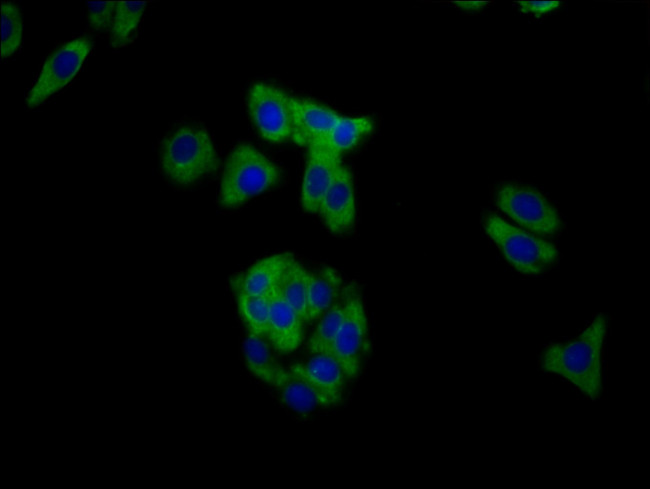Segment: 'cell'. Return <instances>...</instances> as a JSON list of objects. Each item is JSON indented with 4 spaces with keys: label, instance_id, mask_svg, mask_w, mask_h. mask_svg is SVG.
I'll list each match as a JSON object with an SVG mask.
<instances>
[{
    "label": "cell",
    "instance_id": "d6986e66",
    "mask_svg": "<svg viewBox=\"0 0 650 489\" xmlns=\"http://www.w3.org/2000/svg\"><path fill=\"white\" fill-rule=\"evenodd\" d=\"M344 315L345 293L343 290L338 300L318 319V324L307 343L308 351L312 355H333L335 339Z\"/></svg>",
    "mask_w": 650,
    "mask_h": 489
},
{
    "label": "cell",
    "instance_id": "cb8c5ba5",
    "mask_svg": "<svg viewBox=\"0 0 650 489\" xmlns=\"http://www.w3.org/2000/svg\"><path fill=\"white\" fill-rule=\"evenodd\" d=\"M115 1H88L87 22L89 27L97 32H110L115 8Z\"/></svg>",
    "mask_w": 650,
    "mask_h": 489
},
{
    "label": "cell",
    "instance_id": "9c48e42d",
    "mask_svg": "<svg viewBox=\"0 0 650 489\" xmlns=\"http://www.w3.org/2000/svg\"><path fill=\"white\" fill-rule=\"evenodd\" d=\"M288 369L312 388L321 407L341 403L347 378L333 355L313 354L307 361L291 364Z\"/></svg>",
    "mask_w": 650,
    "mask_h": 489
},
{
    "label": "cell",
    "instance_id": "30bf717a",
    "mask_svg": "<svg viewBox=\"0 0 650 489\" xmlns=\"http://www.w3.org/2000/svg\"><path fill=\"white\" fill-rule=\"evenodd\" d=\"M318 214L327 229L335 234L350 232L356 222V202L350 170L340 165L325 193Z\"/></svg>",
    "mask_w": 650,
    "mask_h": 489
},
{
    "label": "cell",
    "instance_id": "603a6c76",
    "mask_svg": "<svg viewBox=\"0 0 650 489\" xmlns=\"http://www.w3.org/2000/svg\"><path fill=\"white\" fill-rule=\"evenodd\" d=\"M23 17L18 5L11 1L1 2V59L13 56L23 39Z\"/></svg>",
    "mask_w": 650,
    "mask_h": 489
},
{
    "label": "cell",
    "instance_id": "e0dca14e",
    "mask_svg": "<svg viewBox=\"0 0 650 489\" xmlns=\"http://www.w3.org/2000/svg\"><path fill=\"white\" fill-rule=\"evenodd\" d=\"M373 129L374 121L368 116H340L333 128L312 145H321L341 156L359 144Z\"/></svg>",
    "mask_w": 650,
    "mask_h": 489
},
{
    "label": "cell",
    "instance_id": "7a4b0ae2",
    "mask_svg": "<svg viewBox=\"0 0 650 489\" xmlns=\"http://www.w3.org/2000/svg\"><path fill=\"white\" fill-rule=\"evenodd\" d=\"M161 171L172 184L186 187L212 175L219 158L207 129L196 123H184L162 141Z\"/></svg>",
    "mask_w": 650,
    "mask_h": 489
},
{
    "label": "cell",
    "instance_id": "9a60e30c",
    "mask_svg": "<svg viewBox=\"0 0 650 489\" xmlns=\"http://www.w3.org/2000/svg\"><path fill=\"white\" fill-rule=\"evenodd\" d=\"M290 254H274L265 257L232 282L235 293L265 295L279 283Z\"/></svg>",
    "mask_w": 650,
    "mask_h": 489
},
{
    "label": "cell",
    "instance_id": "ffe728a7",
    "mask_svg": "<svg viewBox=\"0 0 650 489\" xmlns=\"http://www.w3.org/2000/svg\"><path fill=\"white\" fill-rule=\"evenodd\" d=\"M145 2L118 1L109 32L110 45L122 48L136 37L145 12Z\"/></svg>",
    "mask_w": 650,
    "mask_h": 489
},
{
    "label": "cell",
    "instance_id": "6da1fadb",
    "mask_svg": "<svg viewBox=\"0 0 650 489\" xmlns=\"http://www.w3.org/2000/svg\"><path fill=\"white\" fill-rule=\"evenodd\" d=\"M607 328V315L597 314L576 338L546 345L539 367L563 378L588 399L598 400L604 391L602 357Z\"/></svg>",
    "mask_w": 650,
    "mask_h": 489
},
{
    "label": "cell",
    "instance_id": "8fae6325",
    "mask_svg": "<svg viewBox=\"0 0 650 489\" xmlns=\"http://www.w3.org/2000/svg\"><path fill=\"white\" fill-rule=\"evenodd\" d=\"M308 157L301 186V206L317 214L321 201L340 167V155L321 145L308 147Z\"/></svg>",
    "mask_w": 650,
    "mask_h": 489
},
{
    "label": "cell",
    "instance_id": "ac0fdd59",
    "mask_svg": "<svg viewBox=\"0 0 650 489\" xmlns=\"http://www.w3.org/2000/svg\"><path fill=\"white\" fill-rule=\"evenodd\" d=\"M281 400L292 410L305 414L321 407L312 388L300 377L284 368L272 386Z\"/></svg>",
    "mask_w": 650,
    "mask_h": 489
},
{
    "label": "cell",
    "instance_id": "3957f363",
    "mask_svg": "<svg viewBox=\"0 0 650 489\" xmlns=\"http://www.w3.org/2000/svg\"><path fill=\"white\" fill-rule=\"evenodd\" d=\"M281 179L280 168L249 143L236 145L228 154L220 182L218 201L235 208L269 190Z\"/></svg>",
    "mask_w": 650,
    "mask_h": 489
},
{
    "label": "cell",
    "instance_id": "4fadbf2b",
    "mask_svg": "<svg viewBox=\"0 0 650 489\" xmlns=\"http://www.w3.org/2000/svg\"><path fill=\"white\" fill-rule=\"evenodd\" d=\"M293 131L291 139L310 146L321 140L336 124L340 115L309 99L290 96Z\"/></svg>",
    "mask_w": 650,
    "mask_h": 489
},
{
    "label": "cell",
    "instance_id": "44dd1931",
    "mask_svg": "<svg viewBox=\"0 0 650 489\" xmlns=\"http://www.w3.org/2000/svg\"><path fill=\"white\" fill-rule=\"evenodd\" d=\"M309 278L310 271L291 255L278 283L282 295L297 311L304 323Z\"/></svg>",
    "mask_w": 650,
    "mask_h": 489
},
{
    "label": "cell",
    "instance_id": "ba28073f",
    "mask_svg": "<svg viewBox=\"0 0 650 489\" xmlns=\"http://www.w3.org/2000/svg\"><path fill=\"white\" fill-rule=\"evenodd\" d=\"M247 105L260 135L272 143L291 139L293 124L290 95L266 83H255L248 91Z\"/></svg>",
    "mask_w": 650,
    "mask_h": 489
},
{
    "label": "cell",
    "instance_id": "277c9868",
    "mask_svg": "<svg viewBox=\"0 0 650 489\" xmlns=\"http://www.w3.org/2000/svg\"><path fill=\"white\" fill-rule=\"evenodd\" d=\"M483 227L506 261L522 275L537 276L558 262L556 246L513 226L495 213L486 214Z\"/></svg>",
    "mask_w": 650,
    "mask_h": 489
},
{
    "label": "cell",
    "instance_id": "5b68a950",
    "mask_svg": "<svg viewBox=\"0 0 650 489\" xmlns=\"http://www.w3.org/2000/svg\"><path fill=\"white\" fill-rule=\"evenodd\" d=\"M497 207L521 227L553 236L563 226L558 210L538 190L517 182L501 183L494 192Z\"/></svg>",
    "mask_w": 650,
    "mask_h": 489
},
{
    "label": "cell",
    "instance_id": "d4e9b609",
    "mask_svg": "<svg viewBox=\"0 0 650 489\" xmlns=\"http://www.w3.org/2000/svg\"><path fill=\"white\" fill-rule=\"evenodd\" d=\"M518 4L521 12L540 16L555 10L560 6L561 2L557 0H548V1L522 0L519 1Z\"/></svg>",
    "mask_w": 650,
    "mask_h": 489
},
{
    "label": "cell",
    "instance_id": "7402d4cb",
    "mask_svg": "<svg viewBox=\"0 0 650 489\" xmlns=\"http://www.w3.org/2000/svg\"><path fill=\"white\" fill-rule=\"evenodd\" d=\"M235 294L238 311L247 327L248 333L266 337L270 293L265 295Z\"/></svg>",
    "mask_w": 650,
    "mask_h": 489
},
{
    "label": "cell",
    "instance_id": "7c38bea8",
    "mask_svg": "<svg viewBox=\"0 0 650 489\" xmlns=\"http://www.w3.org/2000/svg\"><path fill=\"white\" fill-rule=\"evenodd\" d=\"M304 321L287 302L277 284L270 292L266 338L280 353H291L303 341Z\"/></svg>",
    "mask_w": 650,
    "mask_h": 489
},
{
    "label": "cell",
    "instance_id": "5bb4252c",
    "mask_svg": "<svg viewBox=\"0 0 650 489\" xmlns=\"http://www.w3.org/2000/svg\"><path fill=\"white\" fill-rule=\"evenodd\" d=\"M344 287L342 276L330 266L310 271L305 323L318 320L338 300Z\"/></svg>",
    "mask_w": 650,
    "mask_h": 489
},
{
    "label": "cell",
    "instance_id": "52a82bcc",
    "mask_svg": "<svg viewBox=\"0 0 650 489\" xmlns=\"http://www.w3.org/2000/svg\"><path fill=\"white\" fill-rule=\"evenodd\" d=\"M345 315L333 347V356L347 380L357 378L368 351V319L359 287L345 285Z\"/></svg>",
    "mask_w": 650,
    "mask_h": 489
},
{
    "label": "cell",
    "instance_id": "2e32d148",
    "mask_svg": "<svg viewBox=\"0 0 650 489\" xmlns=\"http://www.w3.org/2000/svg\"><path fill=\"white\" fill-rule=\"evenodd\" d=\"M274 349L266 337L247 334L243 341V356L250 373L273 386L284 367L275 358Z\"/></svg>",
    "mask_w": 650,
    "mask_h": 489
},
{
    "label": "cell",
    "instance_id": "8992f818",
    "mask_svg": "<svg viewBox=\"0 0 650 489\" xmlns=\"http://www.w3.org/2000/svg\"><path fill=\"white\" fill-rule=\"evenodd\" d=\"M93 44L90 36H77L54 48L27 93L26 106L38 107L66 87L81 70Z\"/></svg>",
    "mask_w": 650,
    "mask_h": 489
},
{
    "label": "cell",
    "instance_id": "484cf974",
    "mask_svg": "<svg viewBox=\"0 0 650 489\" xmlns=\"http://www.w3.org/2000/svg\"><path fill=\"white\" fill-rule=\"evenodd\" d=\"M454 4L459 7L460 9L467 11V12H473V11H479L482 9L487 3L486 2H480V1H470V2H465V1H458L454 2Z\"/></svg>",
    "mask_w": 650,
    "mask_h": 489
}]
</instances>
